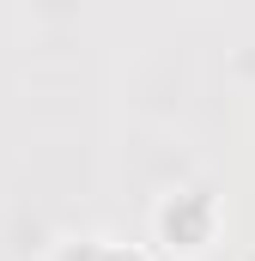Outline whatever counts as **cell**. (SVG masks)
Listing matches in <instances>:
<instances>
[{"label":"cell","mask_w":255,"mask_h":261,"mask_svg":"<svg viewBox=\"0 0 255 261\" xmlns=\"http://www.w3.org/2000/svg\"><path fill=\"white\" fill-rule=\"evenodd\" d=\"M49 261H146V255L128 249V243H110V237H73V243H61Z\"/></svg>","instance_id":"7a4b0ae2"},{"label":"cell","mask_w":255,"mask_h":261,"mask_svg":"<svg viewBox=\"0 0 255 261\" xmlns=\"http://www.w3.org/2000/svg\"><path fill=\"white\" fill-rule=\"evenodd\" d=\"M152 237L170 249V255H207L213 249V237H219V206L207 189H176V195L158 200V213H152Z\"/></svg>","instance_id":"6da1fadb"}]
</instances>
